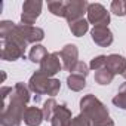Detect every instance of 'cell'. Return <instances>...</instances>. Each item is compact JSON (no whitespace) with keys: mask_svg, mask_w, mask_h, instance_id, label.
I'll list each match as a JSON object with an SVG mask.
<instances>
[{"mask_svg":"<svg viewBox=\"0 0 126 126\" xmlns=\"http://www.w3.org/2000/svg\"><path fill=\"white\" fill-rule=\"evenodd\" d=\"M105 64H107V56L105 55H99V56L92 58L91 64H89V68L94 70V71H99V70L105 68Z\"/></svg>","mask_w":126,"mask_h":126,"instance_id":"obj_22","label":"cell"},{"mask_svg":"<svg viewBox=\"0 0 126 126\" xmlns=\"http://www.w3.org/2000/svg\"><path fill=\"white\" fill-rule=\"evenodd\" d=\"M45 120L43 116V110L39 107H28L25 114H24V123L27 126H40L42 122Z\"/></svg>","mask_w":126,"mask_h":126,"instance_id":"obj_13","label":"cell"},{"mask_svg":"<svg viewBox=\"0 0 126 126\" xmlns=\"http://www.w3.org/2000/svg\"><path fill=\"white\" fill-rule=\"evenodd\" d=\"M16 28H18L19 34L22 36V39L27 42V45H30V43H37V42H40V40L45 39V31H43L40 27L16 24Z\"/></svg>","mask_w":126,"mask_h":126,"instance_id":"obj_9","label":"cell"},{"mask_svg":"<svg viewBox=\"0 0 126 126\" xmlns=\"http://www.w3.org/2000/svg\"><path fill=\"white\" fill-rule=\"evenodd\" d=\"M88 22L94 27H108L110 12L99 3H89L88 8Z\"/></svg>","mask_w":126,"mask_h":126,"instance_id":"obj_4","label":"cell"},{"mask_svg":"<svg viewBox=\"0 0 126 126\" xmlns=\"http://www.w3.org/2000/svg\"><path fill=\"white\" fill-rule=\"evenodd\" d=\"M95 82L98 83V85H102V86H105V85H110L111 82H113V79H114V74L108 70V68H102V70H99V71H95Z\"/></svg>","mask_w":126,"mask_h":126,"instance_id":"obj_18","label":"cell"},{"mask_svg":"<svg viewBox=\"0 0 126 126\" xmlns=\"http://www.w3.org/2000/svg\"><path fill=\"white\" fill-rule=\"evenodd\" d=\"M61 68H62V62H61L59 52H52L40 62V70L39 71H42L47 77H53L56 73L61 71Z\"/></svg>","mask_w":126,"mask_h":126,"instance_id":"obj_6","label":"cell"},{"mask_svg":"<svg viewBox=\"0 0 126 126\" xmlns=\"http://www.w3.org/2000/svg\"><path fill=\"white\" fill-rule=\"evenodd\" d=\"M47 8L52 15L59 16V18H65V11H67V2L62 0H55V2H47Z\"/></svg>","mask_w":126,"mask_h":126,"instance_id":"obj_17","label":"cell"},{"mask_svg":"<svg viewBox=\"0 0 126 126\" xmlns=\"http://www.w3.org/2000/svg\"><path fill=\"white\" fill-rule=\"evenodd\" d=\"M80 113L91 120L92 126H114L113 119L108 116V108L92 94L80 99Z\"/></svg>","mask_w":126,"mask_h":126,"instance_id":"obj_2","label":"cell"},{"mask_svg":"<svg viewBox=\"0 0 126 126\" xmlns=\"http://www.w3.org/2000/svg\"><path fill=\"white\" fill-rule=\"evenodd\" d=\"M89 3L86 0H70L67 2V11H65V19L70 22L82 19L85 14H88Z\"/></svg>","mask_w":126,"mask_h":126,"instance_id":"obj_7","label":"cell"},{"mask_svg":"<svg viewBox=\"0 0 126 126\" xmlns=\"http://www.w3.org/2000/svg\"><path fill=\"white\" fill-rule=\"evenodd\" d=\"M3 96V108L0 125L2 126H19L27 111L30 101V89L24 83H16L14 88L3 86L0 89Z\"/></svg>","mask_w":126,"mask_h":126,"instance_id":"obj_1","label":"cell"},{"mask_svg":"<svg viewBox=\"0 0 126 126\" xmlns=\"http://www.w3.org/2000/svg\"><path fill=\"white\" fill-rule=\"evenodd\" d=\"M105 68H108L114 76L116 74H123L125 70H126V58H123L122 55H117V53L108 55Z\"/></svg>","mask_w":126,"mask_h":126,"instance_id":"obj_12","label":"cell"},{"mask_svg":"<svg viewBox=\"0 0 126 126\" xmlns=\"http://www.w3.org/2000/svg\"><path fill=\"white\" fill-rule=\"evenodd\" d=\"M61 62H62V68L65 71H71L74 65L79 62V49L76 45H65L59 52Z\"/></svg>","mask_w":126,"mask_h":126,"instance_id":"obj_8","label":"cell"},{"mask_svg":"<svg viewBox=\"0 0 126 126\" xmlns=\"http://www.w3.org/2000/svg\"><path fill=\"white\" fill-rule=\"evenodd\" d=\"M43 3L40 0H27L22 5V14H21V22L24 25H33L36 19L42 14Z\"/></svg>","mask_w":126,"mask_h":126,"instance_id":"obj_5","label":"cell"},{"mask_svg":"<svg viewBox=\"0 0 126 126\" xmlns=\"http://www.w3.org/2000/svg\"><path fill=\"white\" fill-rule=\"evenodd\" d=\"M67 86H68V89H71L74 92H80L86 88V79L76 76V74H70L67 77Z\"/></svg>","mask_w":126,"mask_h":126,"instance_id":"obj_16","label":"cell"},{"mask_svg":"<svg viewBox=\"0 0 126 126\" xmlns=\"http://www.w3.org/2000/svg\"><path fill=\"white\" fill-rule=\"evenodd\" d=\"M71 110L65 105V104H58L53 117L50 120L52 126H70L71 123Z\"/></svg>","mask_w":126,"mask_h":126,"instance_id":"obj_11","label":"cell"},{"mask_svg":"<svg viewBox=\"0 0 126 126\" xmlns=\"http://www.w3.org/2000/svg\"><path fill=\"white\" fill-rule=\"evenodd\" d=\"M47 55H49V53H47V50H46V47H45V46H42V45H34V46L30 49L28 58H30V61H31V62L40 64V62H42Z\"/></svg>","mask_w":126,"mask_h":126,"instance_id":"obj_15","label":"cell"},{"mask_svg":"<svg viewBox=\"0 0 126 126\" xmlns=\"http://www.w3.org/2000/svg\"><path fill=\"white\" fill-rule=\"evenodd\" d=\"M91 37L101 47L110 46L114 40V36H113V33L108 27H94L91 30Z\"/></svg>","mask_w":126,"mask_h":126,"instance_id":"obj_10","label":"cell"},{"mask_svg":"<svg viewBox=\"0 0 126 126\" xmlns=\"http://www.w3.org/2000/svg\"><path fill=\"white\" fill-rule=\"evenodd\" d=\"M71 74H76V76H80V77H85L89 74V65L83 61H79L77 64L74 65V68L71 70Z\"/></svg>","mask_w":126,"mask_h":126,"instance_id":"obj_23","label":"cell"},{"mask_svg":"<svg viewBox=\"0 0 126 126\" xmlns=\"http://www.w3.org/2000/svg\"><path fill=\"white\" fill-rule=\"evenodd\" d=\"M28 89L36 95H50L53 98L61 89V82L58 79L45 76L42 71H36L28 80Z\"/></svg>","mask_w":126,"mask_h":126,"instance_id":"obj_3","label":"cell"},{"mask_svg":"<svg viewBox=\"0 0 126 126\" xmlns=\"http://www.w3.org/2000/svg\"><path fill=\"white\" fill-rule=\"evenodd\" d=\"M70 126H92V123H91V120H89L83 113H80L77 117H74V119L71 120Z\"/></svg>","mask_w":126,"mask_h":126,"instance_id":"obj_24","label":"cell"},{"mask_svg":"<svg viewBox=\"0 0 126 126\" xmlns=\"http://www.w3.org/2000/svg\"><path fill=\"white\" fill-rule=\"evenodd\" d=\"M110 11L117 16H125L126 15V2H123V0H114V2H111Z\"/></svg>","mask_w":126,"mask_h":126,"instance_id":"obj_21","label":"cell"},{"mask_svg":"<svg viewBox=\"0 0 126 126\" xmlns=\"http://www.w3.org/2000/svg\"><path fill=\"white\" fill-rule=\"evenodd\" d=\"M113 104L119 108L126 110V83H123L117 92V95L113 98Z\"/></svg>","mask_w":126,"mask_h":126,"instance_id":"obj_20","label":"cell"},{"mask_svg":"<svg viewBox=\"0 0 126 126\" xmlns=\"http://www.w3.org/2000/svg\"><path fill=\"white\" fill-rule=\"evenodd\" d=\"M70 31L73 33V36L76 37H82L85 36L88 31H89V22L88 19H77V21H73L70 22Z\"/></svg>","mask_w":126,"mask_h":126,"instance_id":"obj_14","label":"cell"},{"mask_svg":"<svg viewBox=\"0 0 126 126\" xmlns=\"http://www.w3.org/2000/svg\"><path fill=\"white\" fill-rule=\"evenodd\" d=\"M56 107H58V102L55 101V98H49V99L45 101V104H43V107H42V110H43V116H45V120H52Z\"/></svg>","mask_w":126,"mask_h":126,"instance_id":"obj_19","label":"cell"},{"mask_svg":"<svg viewBox=\"0 0 126 126\" xmlns=\"http://www.w3.org/2000/svg\"><path fill=\"white\" fill-rule=\"evenodd\" d=\"M122 76H123V79H125V80H126V70H125V73H123V74H122Z\"/></svg>","mask_w":126,"mask_h":126,"instance_id":"obj_25","label":"cell"}]
</instances>
